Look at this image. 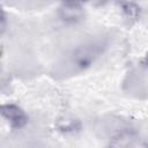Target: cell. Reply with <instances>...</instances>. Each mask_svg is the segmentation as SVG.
<instances>
[{
    "label": "cell",
    "mask_w": 148,
    "mask_h": 148,
    "mask_svg": "<svg viewBox=\"0 0 148 148\" xmlns=\"http://www.w3.org/2000/svg\"><path fill=\"white\" fill-rule=\"evenodd\" d=\"M1 117L2 119L12 127L15 130L22 128L28 124V114L25 113V111L14 104V103H7V104H2L1 105Z\"/></svg>",
    "instance_id": "cell-1"
},
{
    "label": "cell",
    "mask_w": 148,
    "mask_h": 148,
    "mask_svg": "<svg viewBox=\"0 0 148 148\" xmlns=\"http://www.w3.org/2000/svg\"><path fill=\"white\" fill-rule=\"evenodd\" d=\"M58 14L62 22L68 23V24H76L84 18L86 10L81 3L67 1L60 5L58 9Z\"/></svg>",
    "instance_id": "cell-2"
},
{
    "label": "cell",
    "mask_w": 148,
    "mask_h": 148,
    "mask_svg": "<svg viewBox=\"0 0 148 148\" xmlns=\"http://www.w3.org/2000/svg\"><path fill=\"white\" fill-rule=\"evenodd\" d=\"M135 142L136 132L132 128H124L110 140L108 148H132Z\"/></svg>",
    "instance_id": "cell-3"
},
{
    "label": "cell",
    "mask_w": 148,
    "mask_h": 148,
    "mask_svg": "<svg viewBox=\"0 0 148 148\" xmlns=\"http://www.w3.org/2000/svg\"><path fill=\"white\" fill-rule=\"evenodd\" d=\"M120 8L123 14L130 20H134L140 15V7L134 2H121Z\"/></svg>",
    "instance_id": "cell-4"
},
{
    "label": "cell",
    "mask_w": 148,
    "mask_h": 148,
    "mask_svg": "<svg viewBox=\"0 0 148 148\" xmlns=\"http://www.w3.org/2000/svg\"><path fill=\"white\" fill-rule=\"evenodd\" d=\"M77 127H79V121L76 119H73V118H71V119L66 118L65 121L61 120L59 124V128L65 131V132H74Z\"/></svg>",
    "instance_id": "cell-5"
},
{
    "label": "cell",
    "mask_w": 148,
    "mask_h": 148,
    "mask_svg": "<svg viewBox=\"0 0 148 148\" xmlns=\"http://www.w3.org/2000/svg\"><path fill=\"white\" fill-rule=\"evenodd\" d=\"M145 66L148 68V54L146 56V58H145Z\"/></svg>",
    "instance_id": "cell-6"
}]
</instances>
